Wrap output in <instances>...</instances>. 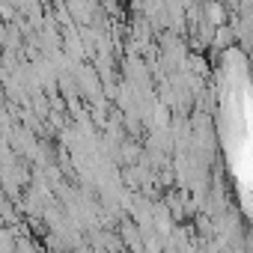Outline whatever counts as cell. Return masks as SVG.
<instances>
[{"instance_id":"1","label":"cell","mask_w":253,"mask_h":253,"mask_svg":"<svg viewBox=\"0 0 253 253\" xmlns=\"http://www.w3.org/2000/svg\"><path fill=\"white\" fill-rule=\"evenodd\" d=\"M220 107L229 173L235 179L244 211L253 214V81L244 69V60L235 54L226 63Z\"/></svg>"}]
</instances>
